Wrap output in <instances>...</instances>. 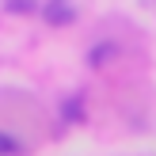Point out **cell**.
<instances>
[{
    "label": "cell",
    "instance_id": "obj_1",
    "mask_svg": "<svg viewBox=\"0 0 156 156\" xmlns=\"http://www.w3.org/2000/svg\"><path fill=\"white\" fill-rule=\"evenodd\" d=\"M46 19L57 23V27L73 23V4H69V0H50V4H46Z\"/></svg>",
    "mask_w": 156,
    "mask_h": 156
},
{
    "label": "cell",
    "instance_id": "obj_2",
    "mask_svg": "<svg viewBox=\"0 0 156 156\" xmlns=\"http://www.w3.org/2000/svg\"><path fill=\"white\" fill-rule=\"evenodd\" d=\"M23 152V145L15 141V137H8V133H0V156H19Z\"/></svg>",
    "mask_w": 156,
    "mask_h": 156
}]
</instances>
